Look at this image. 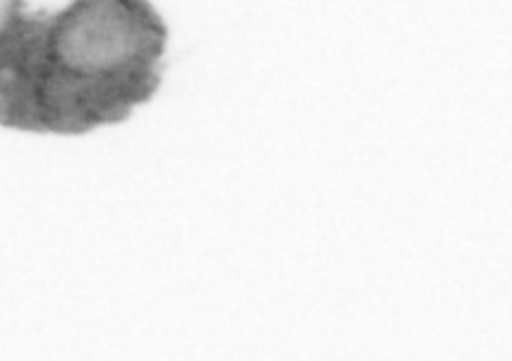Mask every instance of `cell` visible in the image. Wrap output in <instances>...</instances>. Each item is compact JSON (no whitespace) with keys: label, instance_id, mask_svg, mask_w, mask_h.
Listing matches in <instances>:
<instances>
[{"label":"cell","instance_id":"obj_1","mask_svg":"<svg viewBox=\"0 0 512 361\" xmlns=\"http://www.w3.org/2000/svg\"><path fill=\"white\" fill-rule=\"evenodd\" d=\"M169 25L152 0H70L0 41V126L87 135L128 121L164 82Z\"/></svg>","mask_w":512,"mask_h":361},{"label":"cell","instance_id":"obj_2","mask_svg":"<svg viewBox=\"0 0 512 361\" xmlns=\"http://www.w3.org/2000/svg\"><path fill=\"white\" fill-rule=\"evenodd\" d=\"M25 0H0V39L25 20Z\"/></svg>","mask_w":512,"mask_h":361}]
</instances>
